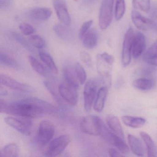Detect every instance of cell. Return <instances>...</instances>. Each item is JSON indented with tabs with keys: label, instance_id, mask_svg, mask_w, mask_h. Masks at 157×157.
<instances>
[{
	"label": "cell",
	"instance_id": "cell-39",
	"mask_svg": "<svg viewBox=\"0 0 157 157\" xmlns=\"http://www.w3.org/2000/svg\"><path fill=\"white\" fill-rule=\"evenodd\" d=\"M80 56L82 61L87 67H91L92 61V59L88 53L85 52H81L80 53Z\"/></svg>",
	"mask_w": 157,
	"mask_h": 157
},
{
	"label": "cell",
	"instance_id": "cell-35",
	"mask_svg": "<svg viewBox=\"0 0 157 157\" xmlns=\"http://www.w3.org/2000/svg\"><path fill=\"white\" fill-rule=\"evenodd\" d=\"M156 58H157V41L147 49L143 56L144 60L146 62Z\"/></svg>",
	"mask_w": 157,
	"mask_h": 157
},
{
	"label": "cell",
	"instance_id": "cell-9",
	"mask_svg": "<svg viewBox=\"0 0 157 157\" xmlns=\"http://www.w3.org/2000/svg\"><path fill=\"white\" fill-rule=\"evenodd\" d=\"M58 89L61 98L65 101L72 106L77 105L78 101L77 89L66 82H63L59 84Z\"/></svg>",
	"mask_w": 157,
	"mask_h": 157
},
{
	"label": "cell",
	"instance_id": "cell-24",
	"mask_svg": "<svg viewBox=\"0 0 157 157\" xmlns=\"http://www.w3.org/2000/svg\"><path fill=\"white\" fill-rule=\"evenodd\" d=\"M135 88L141 90H149L154 88L155 82L151 79L140 78L137 79L132 83Z\"/></svg>",
	"mask_w": 157,
	"mask_h": 157
},
{
	"label": "cell",
	"instance_id": "cell-12",
	"mask_svg": "<svg viewBox=\"0 0 157 157\" xmlns=\"http://www.w3.org/2000/svg\"><path fill=\"white\" fill-rule=\"evenodd\" d=\"M146 40L143 34L140 32L134 33L132 43V54L134 58L139 57L145 51Z\"/></svg>",
	"mask_w": 157,
	"mask_h": 157
},
{
	"label": "cell",
	"instance_id": "cell-17",
	"mask_svg": "<svg viewBox=\"0 0 157 157\" xmlns=\"http://www.w3.org/2000/svg\"><path fill=\"white\" fill-rule=\"evenodd\" d=\"M63 75L66 82L76 89L79 87V82L76 75L75 67L70 66H67L63 70Z\"/></svg>",
	"mask_w": 157,
	"mask_h": 157
},
{
	"label": "cell",
	"instance_id": "cell-8",
	"mask_svg": "<svg viewBox=\"0 0 157 157\" xmlns=\"http://www.w3.org/2000/svg\"><path fill=\"white\" fill-rule=\"evenodd\" d=\"M134 30L130 27L126 33L123 42L122 53V62L124 67L129 65L131 62L132 43L134 37Z\"/></svg>",
	"mask_w": 157,
	"mask_h": 157
},
{
	"label": "cell",
	"instance_id": "cell-27",
	"mask_svg": "<svg viewBox=\"0 0 157 157\" xmlns=\"http://www.w3.org/2000/svg\"><path fill=\"white\" fill-rule=\"evenodd\" d=\"M19 155V147L15 143L6 145L0 151V157H17Z\"/></svg>",
	"mask_w": 157,
	"mask_h": 157
},
{
	"label": "cell",
	"instance_id": "cell-41",
	"mask_svg": "<svg viewBox=\"0 0 157 157\" xmlns=\"http://www.w3.org/2000/svg\"><path fill=\"white\" fill-rule=\"evenodd\" d=\"M13 0H0V8H8L12 4Z\"/></svg>",
	"mask_w": 157,
	"mask_h": 157
},
{
	"label": "cell",
	"instance_id": "cell-3",
	"mask_svg": "<svg viewBox=\"0 0 157 157\" xmlns=\"http://www.w3.org/2000/svg\"><path fill=\"white\" fill-rule=\"evenodd\" d=\"M7 124L25 135H31L33 122L30 117H7L4 118Z\"/></svg>",
	"mask_w": 157,
	"mask_h": 157
},
{
	"label": "cell",
	"instance_id": "cell-38",
	"mask_svg": "<svg viewBox=\"0 0 157 157\" xmlns=\"http://www.w3.org/2000/svg\"><path fill=\"white\" fill-rule=\"evenodd\" d=\"M93 22V21L92 20H90L83 23V24L82 25L81 27L80 28L79 32V38L80 39L82 40L84 35L90 30L91 26L92 25Z\"/></svg>",
	"mask_w": 157,
	"mask_h": 157
},
{
	"label": "cell",
	"instance_id": "cell-37",
	"mask_svg": "<svg viewBox=\"0 0 157 157\" xmlns=\"http://www.w3.org/2000/svg\"><path fill=\"white\" fill-rule=\"evenodd\" d=\"M19 28L22 33L25 35L28 36L32 34L35 32V30L32 25L26 23H22L20 24Z\"/></svg>",
	"mask_w": 157,
	"mask_h": 157
},
{
	"label": "cell",
	"instance_id": "cell-18",
	"mask_svg": "<svg viewBox=\"0 0 157 157\" xmlns=\"http://www.w3.org/2000/svg\"><path fill=\"white\" fill-rule=\"evenodd\" d=\"M108 93V88L106 86H103L98 90L94 105V109L95 111L101 113L103 111Z\"/></svg>",
	"mask_w": 157,
	"mask_h": 157
},
{
	"label": "cell",
	"instance_id": "cell-32",
	"mask_svg": "<svg viewBox=\"0 0 157 157\" xmlns=\"http://www.w3.org/2000/svg\"><path fill=\"white\" fill-rule=\"evenodd\" d=\"M132 5L135 9L145 13H148L151 9L150 0H132Z\"/></svg>",
	"mask_w": 157,
	"mask_h": 157
},
{
	"label": "cell",
	"instance_id": "cell-36",
	"mask_svg": "<svg viewBox=\"0 0 157 157\" xmlns=\"http://www.w3.org/2000/svg\"><path fill=\"white\" fill-rule=\"evenodd\" d=\"M74 67L80 84H84L87 79V75L84 68L79 63H76Z\"/></svg>",
	"mask_w": 157,
	"mask_h": 157
},
{
	"label": "cell",
	"instance_id": "cell-16",
	"mask_svg": "<svg viewBox=\"0 0 157 157\" xmlns=\"http://www.w3.org/2000/svg\"><path fill=\"white\" fill-rule=\"evenodd\" d=\"M128 141L131 151L133 154L139 157H143L145 154V149L141 140L136 136L128 135Z\"/></svg>",
	"mask_w": 157,
	"mask_h": 157
},
{
	"label": "cell",
	"instance_id": "cell-22",
	"mask_svg": "<svg viewBox=\"0 0 157 157\" xmlns=\"http://www.w3.org/2000/svg\"><path fill=\"white\" fill-rule=\"evenodd\" d=\"M140 134L142 140L146 144L148 157H157V147L149 135L144 131H141Z\"/></svg>",
	"mask_w": 157,
	"mask_h": 157
},
{
	"label": "cell",
	"instance_id": "cell-33",
	"mask_svg": "<svg viewBox=\"0 0 157 157\" xmlns=\"http://www.w3.org/2000/svg\"><path fill=\"white\" fill-rule=\"evenodd\" d=\"M126 6L125 0H116L115 9V16L117 21L121 20L125 12Z\"/></svg>",
	"mask_w": 157,
	"mask_h": 157
},
{
	"label": "cell",
	"instance_id": "cell-6",
	"mask_svg": "<svg viewBox=\"0 0 157 157\" xmlns=\"http://www.w3.org/2000/svg\"><path fill=\"white\" fill-rule=\"evenodd\" d=\"M101 119L96 116L90 115L81 120V129L83 133L91 136H100V125Z\"/></svg>",
	"mask_w": 157,
	"mask_h": 157
},
{
	"label": "cell",
	"instance_id": "cell-4",
	"mask_svg": "<svg viewBox=\"0 0 157 157\" xmlns=\"http://www.w3.org/2000/svg\"><path fill=\"white\" fill-rule=\"evenodd\" d=\"M114 0H102L99 16V24L102 30H105L113 20V8Z\"/></svg>",
	"mask_w": 157,
	"mask_h": 157
},
{
	"label": "cell",
	"instance_id": "cell-14",
	"mask_svg": "<svg viewBox=\"0 0 157 157\" xmlns=\"http://www.w3.org/2000/svg\"><path fill=\"white\" fill-rule=\"evenodd\" d=\"M52 14L50 9L45 7H37L32 9L28 13V16L33 20L45 21L48 20Z\"/></svg>",
	"mask_w": 157,
	"mask_h": 157
},
{
	"label": "cell",
	"instance_id": "cell-11",
	"mask_svg": "<svg viewBox=\"0 0 157 157\" xmlns=\"http://www.w3.org/2000/svg\"><path fill=\"white\" fill-rule=\"evenodd\" d=\"M53 5L59 20L63 24L69 25L71 21L65 0H54Z\"/></svg>",
	"mask_w": 157,
	"mask_h": 157
},
{
	"label": "cell",
	"instance_id": "cell-31",
	"mask_svg": "<svg viewBox=\"0 0 157 157\" xmlns=\"http://www.w3.org/2000/svg\"><path fill=\"white\" fill-rule=\"evenodd\" d=\"M13 39L25 48L31 52H34L35 50L30 42H28L22 36L18 33L13 32L12 33Z\"/></svg>",
	"mask_w": 157,
	"mask_h": 157
},
{
	"label": "cell",
	"instance_id": "cell-19",
	"mask_svg": "<svg viewBox=\"0 0 157 157\" xmlns=\"http://www.w3.org/2000/svg\"><path fill=\"white\" fill-rule=\"evenodd\" d=\"M82 40L84 47L92 49L96 46L98 42V33L95 29H90L84 35Z\"/></svg>",
	"mask_w": 157,
	"mask_h": 157
},
{
	"label": "cell",
	"instance_id": "cell-26",
	"mask_svg": "<svg viewBox=\"0 0 157 157\" xmlns=\"http://www.w3.org/2000/svg\"><path fill=\"white\" fill-rule=\"evenodd\" d=\"M40 59L45 64L51 72L58 73V68L53 58L47 52L41 51L39 52Z\"/></svg>",
	"mask_w": 157,
	"mask_h": 157
},
{
	"label": "cell",
	"instance_id": "cell-28",
	"mask_svg": "<svg viewBox=\"0 0 157 157\" xmlns=\"http://www.w3.org/2000/svg\"><path fill=\"white\" fill-rule=\"evenodd\" d=\"M44 82L46 88L50 93L51 95L53 96L54 99L59 103H62V100L61 99L62 98L59 94V89L57 90L56 89L55 84L49 81H45Z\"/></svg>",
	"mask_w": 157,
	"mask_h": 157
},
{
	"label": "cell",
	"instance_id": "cell-34",
	"mask_svg": "<svg viewBox=\"0 0 157 157\" xmlns=\"http://www.w3.org/2000/svg\"><path fill=\"white\" fill-rule=\"evenodd\" d=\"M29 41L33 46L38 49H42L45 46L44 40L38 35L31 36L29 37Z\"/></svg>",
	"mask_w": 157,
	"mask_h": 157
},
{
	"label": "cell",
	"instance_id": "cell-42",
	"mask_svg": "<svg viewBox=\"0 0 157 157\" xmlns=\"http://www.w3.org/2000/svg\"><path fill=\"white\" fill-rule=\"evenodd\" d=\"M147 63L151 66L157 67V58L149 60L148 61H147Z\"/></svg>",
	"mask_w": 157,
	"mask_h": 157
},
{
	"label": "cell",
	"instance_id": "cell-13",
	"mask_svg": "<svg viewBox=\"0 0 157 157\" xmlns=\"http://www.w3.org/2000/svg\"><path fill=\"white\" fill-rule=\"evenodd\" d=\"M131 16L135 26L140 30L147 31L153 26L152 21L144 17L136 10H132Z\"/></svg>",
	"mask_w": 157,
	"mask_h": 157
},
{
	"label": "cell",
	"instance_id": "cell-45",
	"mask_svg": "<svg viewBox=\"0 0 157 157\" xmlns=\"http://www.w3.org/2000/svg\"><path fill=\"white\" fill-rule=\"evenodd\" d=\"M88 1H94V0H88Z\"/></svg>",
	"mask_w": 157,
	"mask_h": 157
},
{
	"label": "cell",
	"instance_id": "cell-43",
	"mask_svg": "<svg viewBox=\"0 0 157 157\" xmlns=\"http://www.w3.org/2000/svg\"><path fill=\"white\" fill-rule=\"evenodd\" d=\"M0 94H1V95H6L8 94V92L5 89H2V88H1L0 89Z\"/></svg>",
	"mask_w": 157,
	"mask_h": 157
},
{
	"label": "cell",
	"instance_id": "cell-25",
	"mask_svg": "<svg viewBox=\"0 0 157 157\" xmlns=\"http://www.w3.org/2000/svg\"><path fill=\"white\" fill-rule=\"evenodd\" d=\"M115 135V134L112 132L108 128L101 119L100 125V136L106 142L111 145H113Z\"/></svg>",
	"mask_w": 157,
	"mask_h": 157
},
{
	"label": "cell",
	"instance_id": "cell-2",
	"mask_svg": "<svg viewBox=\"0 0 157 157\" xmlns=\"http://www.w3.org/2000/svg\"><path fill=\"white\" fill-rule=\"evenodd\" d=\"M101 82H102L101 79H92L88 81L85 84L83 91V98L84 109L87 112H90L91 109Z\"/></svg>",
	"mask_w": 157,
	"mask_h": 157
},
{
	"label": "cell",
	"instance_id": "cell-29",
	"mask_svg": "<svg viewBox=\"0 0 157 157\" xmlns=\"http://www.w3.org/2000/svg\"><path fill=\"white\" fill-rule=\"evenodd\" d=\"M0 62L4 66L13 69L19 68L18 62L11 57L7 54L1 53L0 54Z\"/></svg>",
	"mask_w": 157,
	"mask_h": 157
},
{
	"label": "cell",
	"instance_id": "cell-1",
	"mask_svg": "<svg viewBox=\"0 0 157 157\" xmlns=\"http://www.w3.org/2000/svg\"><path fill=\"white\" fill-rule=\"evenodd\" d=\"M1 113L21 117L34 118L42 117L45 113L39 98H28L19 101L7 103L0 100Z\"/></svg>",
	"mask_w": 157,
	"mask_h": 157
},
{
	"label": "cell",
	"instance_id": "cell-20",
	"mask_svg": "<svg viewBox=\"0 0 157 157\" xmlns=\"http://www.w3.org/2000/svg\"><path fill=\"white\" fill-rule=\"evenodd\" d=\"M69 25L63 24H57L54 26L55 33L59 38L65 41H70L73 37L72 30Z\"/></svg>",
	"mask_w": 157,
	"mask_h": 157
},
{
	"label": "cell",
	"instance_id": "cell-44",
	"mask_svg": "<svg viewBox=\"0 0 157 157\" xmlns=\"http://www.w3.org/2000/svg\"><path fill=\"white\" fill-rule=\"evenodd\" d=\"M73 1H74L75 2H78V0H73Z\"/></svg>",
	"mask_w": 157,
	"mask_h": 157
},
{
	"label": "cell",
	"instance_id": "cell-15",
	"mask_svg": "<svg viewBox=\"0 0 157 157\" xmlns=\"http://www.w3.org/2000/svg\"><path fill=\"white\" fill-rule=\"evenodd\" d=\"M106 122L109 128L114 134L124 140V130L117 117L113 115H108L106 117Z\"/></svg>",
	"mask_w": 157,
	"mask_h": 157
},
{
	"label": "cell",
	"instance_id": "cell-5",
	"mask_svg": "<svg viewBox=\"0 0 157 157\" xmlns=\"http://www.w3.org/2000/svg\"><path fill=\"white\" fill-rule=\"evenodd\" d=\"M69 135H61L50 142L45 156L55 157L61 154L71 141Z\"/></svg>",
	"mask_w": 157,
	"mask_h": 157
},
{
	"label": "cell",
	"instance_id": "cell-7",
	"mask_svg": "<svg viewBox=\"0 0 157 157\" xmlns=\"http://www.w3.org/2000/svg\"><path fill=\"white\" fill-rule=\"evenodd\" d=\"M55 128L52 122L44 120L40 122L38 128L37 140L41 145L49 143L55 135Z\"/></svg>",
	"mask_w": 157,
	"mask_h": 157
},
{
	"label": "cell",
	"instance_id": "cell-23",
	"mask_svg": "<svg viewBox=\"0 0 157 157\" xmlns=\"http://www.w3.org/2000/svg\"><path fill=\"white\" fill-rule=\"evenodd\" d=\"M123 123L127 126L132 128H139L143 126L146 122L145 118L141 117L124 116L121 117Z\"/></svg>",
	"mask_w": 157,
	"mask_h": 157
},
{
	"label": "cell",
	"instance_id": "cell-21",
	"mask_svg": "<svg viewBox=\"0 0 157 157\" xmlns=\"http://www.w3.org/2000/svg\"><path fill=\"white\" fill-rule=\"evenodd\" d=\"M28 59L32 68L36 72L45 78H52V75L50 74L49 71L47 69L35 58L32 56H29Z\"/></svg>",
	"mask_w": 157,
	"mask_h": 157
},
{
	"label": "cell",
	"instance_id": "cell-30",
	"mask_svg": "<svg viewBox=\"0 0 157 157\" xmlns=\"http://www.w3.org/2000/svg\"><path fill=\"white\" fill-rule=\"evenodd\" d=\"M113 146H115L122 154H127L129 153V148L125 142L124 140L116 135L115 136Z\"/></svg>",
	"mask_w": 157,
	"mask_h": 157
},
{
	"label": "cell",
	"instance_id": "cell-40",
	"mask_svg": "<svg viewBox=\"0 0 157 157\" xmlns=\"http://www.w3.org/2000/svg\"><path fill=\"white\" fill-rule=\"evenodd\" d=\"M109 156L110 157H123L124 156V154H122V153H120L118 151L113 148H111L108 151Z\"/></svg>",
	"mask_w": 157,
	"mask_h": 157
},
{
	"label": "cell",
	"instance_id": "cell-10",
	"mask_svg": "<svg viewBox=\"0 0 157 157\" xmlns=\"http://www.w3.org/2000/svg\"><path fill=\"white\" fill-rule=\"evenodd\" d=\"M0 82L2 85L15 90L24 92H33L34 91L33 88L30 85L20 82L4 74L0 75Z\"/></svg>",
	"mask_w": 157,
	"mask_h": 157
}]
</instances>
